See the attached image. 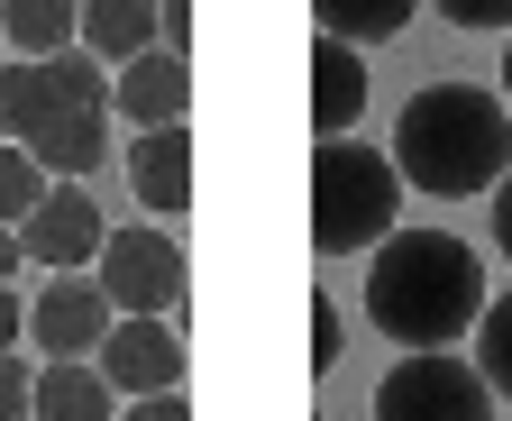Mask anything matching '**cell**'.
Listing matches in <instances>:
<instances>
[{"mask_svg":"<svg viewBox=\"0 0 512 421\" xmlns=\"http://www.w3.org/2000/svg\"><path fill=\"white\" fill-rule=\"evenodd\" d=\"M119 421H192V403H183V394H138Z\"/></svg>","mask_w":512,"mask_h":421,"instance_id":"23","label":"cell"},{"mask_svg":"<svg viewBox=\"0 0 512 421\" xmlns=\"http://www.w3.org/2000/svg\"><path fill=\"white\" fill-rule=\"evenodd\" d=\"M101 238H110V220H101V202L83 184H46V202L19 220V257L46 266V275H83L101 257Z\"/></svg>","mask_w":512,"mask_h":421,"instance_id":"7","label":"cell"},{"mask_svg":"<svg viewBox=\"0 0 512 421\" xmlns=\"http://www.w3.org/2000/svg\"><path fill=\"white\" fill-rule=\"evenodd\" d=\"M375 421H494V385L448 348H403V367L375 385Z\"/></svg>","mask_w":512,"mask_h":421,"instance_id":"6","label":"cell"},{"mask_svg":"<svg viewBox=\"0 0 512 421\" xmlns=\"http://www.w3.org/2000/svg\"><path fill=\"white\" fill-rule=\"evenodd\" d=\"M28 394H37V367L19 348H0V421H28Z\"/></svg>","mask_w":512,"mask_h":421,"instance_id":"19","label":"cell"},{"mask_svg":"<svg viewBox=\"0 0 512 421\" xmlns=\"http://www.w3.org/2000/svg\"><path fill=\"white\" fill-rule=\"evenodd\" d=\"M128 193L156 220L192 211V129H138L128 138Z\"/></svg>","mask_w":512,"mask_h":421,"instance_id":"11","label":"cell"},{"mask_svg":"<svg viewBox=\"0 0 512 421\" xmlns=\"http://www.w3.org/2000/svg\"><path fill=\"white\" fill-rule=\"evenodd\" d=\"M485 266L448 229H394L366 266V321L394 348H458L485 321Z\"/></svg>","mask_w":512,"mask_h":421,"instance_id":"1","label":"cell"},{"mask_svg":"<svg viewBox=\"0 0 512 421\" xmlns=\"http://www.w3.org/2000/svg\"><path fill=\"white\" fill-rule=\"evenodd\" d=\"M330 367H339V303L311 293V376H330Z\"/></svg>","mask_w":512,"mask_h":421,"instance_id":"20","label":"cell"},{"mask_svg":"<svg viewBox=\"0 0 512 421\" xmlns=\"http://www.w3.org/2000/svg\"><path fill=\"white\" fill-rule=\"evenodd\" d=\"M0 138L46 165V184H83L110 156V74L92 55H10L0 65Z\"/></svg>","mask_w":512,"mask_h":421,"instance_id":"2","label":"cell"},{"mask_svg":"<svg viewBox=\"0 0 512 421\" xmlns=\"http://www.w3.org/2000/svg\"><path fill=\"white\" fill-rule=\"evenodd\" d=\"M92 367L110 376V394H183V330L174 321H110Z\"/></svg>","mask_w":512,"mask_h":421,"instance_id":"9","label":"cell"},{"mask_svg":"<svg viewBox=\"0 0 512 421\" xmlns=\"http://www.w3.org/2000/svg\"><path fill=\"white\" fill-rule=\"evenodd\" d=\"M394 174L430 202H467L494 193L512 174V101L476 92V83H421L394 119Z\"/></svg>","mask_w":512,"mask_h":421,"instance_id":"3","label":"cell"},{"mask_svg":"<svg viewBox=\"0 0 512 421\" xmlns=\"http://www.w3.org/2000/svg\"><path fill=\"white\" fill-rule=\"evenodd\" d=\"M403 174L384 147H357V138H320L311 147V248L320 257H357V248H384L403 229Z\"/></svg>","mask_w":512,"mask_h":421,"instance_id":"4","label":"cell"},{"mask_svg":"<svg viewBox=\"0 0 512 421\" xmlns=\"http://www.w3.org/2000/svg\"><path fill=\"white\" fill-rule=\"evenodd\" d=\"M156 46L165 55H192V0H156Z\"/></svg>","mask_w":512,"mask_h":421,"instance_id":"22","label":"cell"},{"mask_svg":"<svg viewBox=\"0 0 512 421\" xmlns=\"http://www.w3.org/2000/svg\"><path fill=\"white\" fill-rule=\"evenodd\" d=\"M19 266H28V257H19V229H0V284H10Z\"/></svg>","mask_w":512,"mask_h":421,"instance_id":"26","label":"cell"},{"mask_svg":"<svg viewBox=\"0 0 512 421\" xmlns=\"http://www.w3.org/2000/svg\"><path fill=\"white\" fill-rule=\"evenodd\" d=\"M430 10L458 28H512V0H430Z\"/></svg>","mask_w":512,"mask_h":421,"instance_id":"21","label":"cell"},{"mask_svg":"<svg viewBox=\"0 0 512 421\" xmlns=\"http://www.w3.org/2000/svg\"><path fill=\"white\" fill-rule=\"evenodd\" d=\"M37 202H46V165H37L28 147H10V138H0V229H19Z\"/></svg>","mask_w":512,"mask_h":421,"instance_id":"17","label":"cell"},{"mask_svg":"<svg viewBox=\"0 0 512 421\" xmlns=\"http://www.w3.org/2000/svg\"><path fill=\"white\" fill-rule=\"evenodd\" d=\"M503 101H512V46H503Z\"/></svg>","mask_w":512,"mask_h":421,"instance_id":"27","label":"cell"},{"mask_svg":"<svg viewBox=\"0 0 512 421\" xmlns=\"http://www.w3.org/2000/svg\"><path fill=\"white\" fill-rule=\"evenodd\" d=\"M357 119H366V55L339 37H311V129L348 138Z\"/></svg>","mask_w":512,"mask_h":421,"instance_id":"12","label":"cell"},{"mask_svg":"<svg viewBox=\"0 0 512 421\" xmlns=\"http://www.w3.org/2000/svg\"><path fill=\"white\" fill-rule=\"evenodd\" d=\"M494 248L512 257V174H503V184H494Z\"/></svg>","mask_w":512,"mask_h":421,"instance_id":"25","label":"cell"},{"mask_svg":"<svg viewBox=\"0 0 512 421\" xmlns=\"http://www.w3.org/2000/svg\"><path fill=\"white\" fill-rule=\"evenodd\" d=\"M19 339H28V303H19L10 284H0V348H19Z\"/></svg>","mask_w":512,"mask_h":421,"instance_id":"24","label":"cell"},{"mask_svg":"<svg viewBox=\"0 0 512 421\" xmlns=\"http://www.w3.org/2000/svg\"><path fill=\"white\" fill-rule=\"evenodd\" d=\"M183 110H192V65L165 46L110 74V119H128V129H183Z\"/></svg>","mask_w":512,"mask_h":421,"instance_id":"10","label":"cell"},{"mask_svg":"<svg viewBox=\"0 0 512 421\" xmlns=\"http://www.w3.org/2000/svg\"><path fill=\"white\" fill-rule=\"evenodd\" d=\"M28 421H119V394L92 357H55V367H37Z\"/></svg>","mask_w":512,"mask_h":421,"instance_id":"13","label":"cell"},{"mask_svg":"<svg viewBox=\"0 0 512 421\" xmlns=\"http://www.w3.org/2000/svg\"><path fill=\"white\" fill-rule=\"evenodd\" d=\"M92 284L110 293L119 321H174V312H183V248H174L156 220L110 229L101 257H92Z\"/></svg>","mask_w":512,"mask_h":421,"instance_id":"5","label":"cell"},{"mask_svg":"<svg viewBox=\"0 0 512 421\" xmlns=\"http://www.w3.org/2000/svg\"><path fill=\"white\" fill-rule=\"evenodd\" d=\"M156 46V0H83V55L92 65H138Z\"/></svg>","mask_w":512,"mask_h":421,"instance_id":"14","label":"cell"},{"mask_svg":"<svg viewBox=\"0 0 512 421\" xmlns=\"http://www.w3.org/2000/svg\"><path fill=\"white\" fill-rule=\"evenodd\" d=\"M110 293L92 284V275H46V293L28 303V339L46 348V367L55 357H101V339H110Z\"/></svg>","mask_w":512,"mask_h":421,"instance_id":"8","label":"cell"},{"mask_svg":"<svg viewBox=\"0 0 512 421\" xmlns=\"http://www.w3.org/2000/svg\"><path fill=\"white\" fill-rule=\"evenodd\" d=\"M476 376L512 403V293H494L485 321H476Z\"/></svg>","mask_w":512,"mask_h":421,"instance_id":"18","label":"cell"},{"mask_svg":"<svg viewBox=\"0 0 512 421\" xmlns=\"http://www.w3.org/2000/svg\"><path fill=\"white\" fill-rule=\"evenodd\" d=\"M412 10H421V0H311L320 37H339V46H384V37H403Z\"/></svg>","mask_w":512,"mask_h":421,"instance_id":"16","label":"cell"},{"mask_svg":"<svg viewBox=\"0 0 512 421\" xmlns=\"http://www.w3.org/2000/svg\"><path fill=\"white\" fill-rule=\"evenodd\" d=\"M0 37L19 55H64L83 46V0H0Z\"/></svg>","mask_w":512,"mask_h":421,"instance_id":"15","label":"cell"}]
</instances>
